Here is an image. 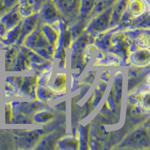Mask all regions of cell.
I'll use <instances>...</instances> for the list:
<instances>
[{"instance_id":"obj_1","label":"cell","mask_w":150,"mask_h":150,"mask_svg":"<svg viewBox=\"0 0 150 150\" xmlns=\"http://www.w3.org/2000/svg\"><path fill=\"white\" fill-rule=\"evenodd\" d=\"M59 13L67 17L79 14L80 0H52Z\"/></svg>"},{"instance_id":"obj_7","label":"cell","mask_w":150,"mask_h":150,"mask_svg":"<svg viewBox=\"0 0 150 150\" xmlns=\"http://www.w3.org/2000/svg\"><path fill=\"white\" fill-rule=\"evenodd\" d=\"M96 0H80L79 14L83 18L89 15L92 12Z\"/></svg>"},{"instance_id":"obj_6","label":"cell","mask_w":150,"mask_h":150,"mask_svg":"<svg viewBox=\"0 0 150 150\" xmlns=\"http://www.w3.org/2000/svg\"><path fill=\"white\" fill-rule=\"evenodd\" d=\"M127 7L132 14L140 15L145 11V2L143 0H129Z\"/></svg>"},{"instance_id":"obj_5","label":"cell","mask_w":150,"mask_h":150,"mask_svg":"<svg viewBox=\"0 0 150 150\" xmlns=\"http://www.w3.org/2000/svg\"><path fill=\"white\" fill-rule=\"evenodd\" d=\"M21 18H22V15L20 13L19 11V4L17 5L15 7L13 8V10L9 13L7 15V17H5V25L8 29H11L14 26H17V24L20 23Z\"/></svg>"},{"instance_id":"obj_11","label":"cell","mask_w":150,"mask_h":150,"mask_svg":"<svg viewBox=\"0 0 150 150\" xmlns=\"http://www.w3.org/2000/svg\"><path fill=\"white\" fill-rule=\"evenodd\" d=\"M149 38L148 35H143L140 37V38L138 39V42L137 44H139L140 47H149Z\"/></svg>"},{"instance_id":"obj_13","label":"cell","mask_w":150,"mask_h":150,"mask_svg":"<svg viewBox=\"0 0 150 150\" xmlns=\"http://www.w3.org/2000/svg\"><path fill=\"white\" fill-rule=\"evenodd\" d=\"M36 1H37V2H38V3H39L40 5H41V2H42L43 0H36Z\"/></svg>"},{"instance_id":"obj_10","label":"cell","mask_w":150,"mask_h":150,"mask_svg":"<svg viewBox=\"0 0 150 150\" xmlns=\"http://www.w3.org/2000/svg\"><path fill=\"white\" fill-rule=\"evenodd\" d=\"M66 87V75L65 74L60 73L56 75L54 82V88L57 91H64Z\"/></svg>"},{"instance_id":"obj_8","label":"cell","mask_w":150,"mask_h":150,"mask_svg":"<svg viewBox=\"0 0 150 150\" xmlns=\"http://www.w3.org/2000/svg\"><path fill=\"white\" fill-rule=\"evenodd\" d=\"M131 141L136 144L145 145V143H149V137L144 131H137L131 136Z\"/></svg>"},{"instance_id":"obj_9","label":"cell","mask_w":150,"mask_h":150,"mask_svg":"<svg viewBox=\"0 0 150 150\" xmlns=\"http://www.w3.org/2000/svg\"><path fill=\"white\" fill-rule=\"evenodd\" d=\"M149 53L148 50H138L134 53V61L137 64H145L149 61Z\"/></svg>"},{"instance_id":"obj_12","label":"cell","mask_w":150,"mask_h":150,"mask_svg":"<svg viewBox=\"0 0 150 150\" xmlns=\"http://www.w3.org/2000/svg\"><path fill=\"white\" fill-rule=\"evenodd\" d=\"M19 0H3V3L7 7H12L14 5L18 4Z\"/></svg>"},{"instance_id":"obj_2","label":"cell","mask_w":150,"mask_h":150,"mask_svg":"<svg viewBox=\"0 0 150 150\" xmlns=\"http://www.w3.org/2000/svg\"><path fill=\"white\" fill-rule=\"evenodd\" d=\"M112 9L111 8L106 9L104 12L101 14L98 17L92 21L91 24L90 28L92 31L95 32H101V31L105 30L108 27L110 20L111 15L112 13Z\"/></svg>"},{"instance_id":"obj_3","label":"cell","mask_w":150,"mask_h":150,"mask_svg":"<svg viewBox=\"0 0 150 150\" xmlns=\"http://www.w3.org/2000/svg\"><path fill=\"white\" fill-rule=\"evenodd\" d=\"M59 11L52 1L47 2L46 3L44 4L41 6L40 11V15L45 21L47 22H51L56 20L58 16H59Z\"/></svg>"},{"instance_id":"obj_4","label":"cell","mask_w":150,"mask_h":150,"mask_svg":"<svg viewBox=\"0 0 150 150\" xmlns=\"http://www.w3.org/2000/svg\"><path fill=\"white\" fill-rule=\"evenodd\" d=\"M38 21V16L34 15L31 16L30 17H27L23 22V24L21 25V35L19 37L18 40H23L24 39V38L29 35L35 29V27L36 26Z\"/></svg>"}]
</instances>
